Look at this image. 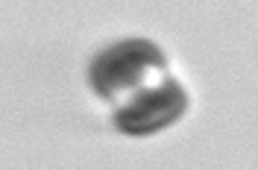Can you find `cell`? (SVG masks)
Instances as JSON below:
<instances>
[{
  "label": "cell",
  "instance_id": "obj_2",
  "mask_svg": "<svg viewBox=\"0 0 258 170\" xmlns=\"http://www.w3.org/2000/svg\"><path fill=\"white\" fill-rule=\"evenodd\" d=\"M188 111V94L176 79L164 77L161 82H153L132 97L120 100L112 111V124L117 132L132 135V138H144L156 135L161 129L173 126Z\"/></svg>",
  "mask_w": 258,
  "mask_h": 170
},
{
  "label": "cell",
  "instance_id": "obj_1",
  "mask_svg": "<svg viewBox=\"0 0 258 170\" xmlns=\"http://www.w3.org/2000/svg\"><path fill=\"white\" fill-rule=\"evenodd\" d=\"M167 65L161 50L147 38H123L117 44L100 50L88 65V85L97 97L117 103L123 94L129 97L150 85V79L164 77Z\"/></svg>",
  "mask_w": 258,
  "mask_h": 170
}]
</instances>
